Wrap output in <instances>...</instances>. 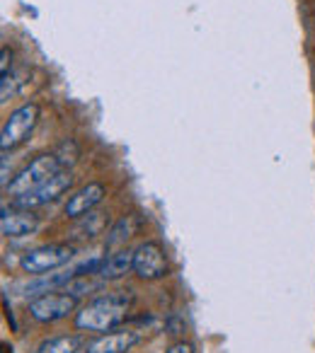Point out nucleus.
<instances>
[{"label":"nucleus","instance_id":"423d86ee","mask_svg":"<svg viewBox=\"0 0 315 353\" xmlns=\"http://www.w3.org/2000/svg\"><path fill=\"white\" fill-rule=\"evenodd\" d=\"M133 274L143 281H158L168 276V256L158 242H143L133 250Z\"/></svg>","mask_w":315,"mask_h":353},{"label":"nucleus","instance_id":"1a4fd4ad","mask_svg":"<svg viewBox=\"0 0 315 353\" xmlns=\"http://www.w3.org/2000/svg\"><path fill=\"white\" fill-rule=\"evenodd\" d=\"M102 199H104V187H102V184H97V182L85 184L83 189H78V192L68 199V203H66V216H68V218L88 216V213L93 211V208L97 206Z\"/></svg>","mask_w":315,"mask_h":353},{"label":"nucleus","instance_id":"ddd939ff","mask_svg":"<svg viewBox=\"0 0 315 353\" xmlns=\"http://www.w3.org/2000/svg\"><path fill=\"white\" fill-rule=\"evenodd\" d=\"M78 351H80L78 336H54L41 341L35 353H78Z\"/></svg>","mask_w":315,"mask_h":353},{"label":"nucleus","instance_id":"6e6552de","mask_svg":"<svg viewBox=\"0 0 315 353\" xmlns=\"http://www.w3.org/2000/svg\"><path fill=\"white\" fill-rule=\"evenodd\" d=\"M0 228H3V235L6 237H22L30 235L39 228V218L32 211L25 208H3V216H0Z\"/></svg>","mask_w":315,"mask_h":353},{"label":"nucleus","instance_id":"9d476101","mask_svg":"<svg viewBox=\"0 0 315 353\" xmlns=\"http://www.w3.org/2000/svg\"><path fill=\"white\" fill-rule=\"evenodd\" d=\"M138 341V332H112L93 339L83 353H126Z\"/></svg>","mask_w":315,"mask_h":353},{"label":"nucleus","instance_id":"4468645a","mask_svg":"<svg viewBox=\"0 0 315 353\" xmlns=\"http://www.w3.org/2000/svg\"><path fill=\"white\" fill-rule=\"evenodd\" d=\"M10 94H12V75L10 73H6L3 75V92H0V102H8L10 99Z\"/></svg>","mask_w":315,"mask_h":353},{"label":"nucleus","instance_id":"f8f14e48","mask_svg":"<svg viewBox=\"0 0 315 353\" xmlns=\"http://www.w3.org/2000/svg\"><path fill=\"white\" fill-rule=\"evenodd\" d=\"M138 228H141V221H138L136 213H128V216H122V218H119V221L112 225V230H109L107 247L112 250V247L126 245V242L131 240V237L138 232Z\"/></svg>","mask_w":315,"mask_h":353},{"label":"nucleus","instance_id":"f257e3e1","mask_svg":"<svg viewBox=\"0 0 315 353\" xmlns=\"http://www.w3.org/2000/svg\"><path fill=\"white\" fill-rule=\"evenodd\" d=\"M128 312V298L117 293L95 298L75 314V327L83 332H109L119 327L126 319Z\"/></svg>","mask_w":315,"mask_h":353},{"label":"nucleus","instance_id":"2eb2a0df","mask_svg":"<svg viewBox=\"0 0 315 353\" xmlns=\"http://www.w3.org/2000/svg\"><path fill=\"white\" fill-rule=\"evenodd\" d=\"M168 353H194V346L189 341H178L168 348Z\"/></svg>","mask_w":315,"mask_h":353},{"label":"nucleus","instance_id":"39448f33","mask_svg":"<svg viewBox=\"0 0 315 353\" xmlns=\"http://www.w3.org/2000/svg\"><path fill=\"white\" fill-rule=\"evenodd\" d=\"M70 184H73V174H70L68 170H61V172H56L54 176H49L44 184H39L37 189L22 194V196H17L12 206H15V208H25V211H32V208L44 206V203L59 199L64 192H68Z\"/></svg>","mask_w":315,"mask_h":353},{"label":"nucleus","instance_id":"7ed1b4c3","mask_svg":"<svg viewBox=\"0 0 315 353\" xmlns=\"http://www.w3.org/2000/svg\"><path fill=\"white\" fill-rule=\"evenodd\" d=\"M37 121H39V107H37L35 102L22 104L20 109H15V112L8 117L6 126H3V136H0V148H3V152L20 145V143L35 131Z\"/></svg>","mask_w":315,"mask_h":353},{"label":"nucleus","instance_id":"f03ea898","mask_svg":"<svg viewBox=\"0 0 315 353\" xmlns=\"http://www.w3.org/2000/svg\"><path fill=\"white\" fill-rule=\"evenodd\" d=\"M61 170H64V167H61L59 157H56L54 152H46V155L35 157V160L8 184L6 192L17 199V196H22V194L32 192V189H37L39 184H44L49 176H54L56 172H61Z\"/></svg>","mask_w":315,"mask_h":353},{"label":"nucleus","instance_id":"dca6fc26","mask_svg":"<svg viewBox=\"0 0 315 353\" xmlns=\"http://www.w3.org/2000/svg\"><path fill=\"white\" fill-rule=\"evenodd\" d=\"M8 61H10V51L3 49V63H0V70H3V75L8 73Z\"/></svg>","mask_w":315,"mask_h":353},{"label":"nucleus","instance_id":"0eeeda50","mask_svg":"<svg viewBox=\"0 0 315 353\" xmlns=\"http://www.w3.org/2000/svg\"><path fill=\"white\" fill-rule=\"evenodd\" d=\"M78 305V298L68 293H44L37 295L35 300L30 303V314L37 319V322H59V319L68 317L70 312Z\"/></svg>","mask_w":315,"mask_h":353},{"label":"nucleus","instance_id":"9b49d317","mask_svg":"<svg viewBox=\"0 0 315 353\" xmlns=\"http://www.w3.org/2000/svg\"><path fill=\"white\" fill-rule=\"evenodd\" d=\"M128 271H133V252L119 250V252H112V254L102 256L97 276L102 281H117V279H122V276H126Z\"/></svg>","mask_w":315,"mask_h":353},{"label":"nucleus","instance_id":"20e7f679","mask_svg":"<svg viewBox=\"0 0 315 353\" xmlns=\"http://www.w3.org/2000/svg\"><path fill=\"white\" fill-rule=\"evenodd\" d=\"M73 259V247L70 245H44L27 252L22 256V269L32 276H44L46 271L59 269Z\"/></svg>","mask_w":315,"mask_h":353}]
</instances>
